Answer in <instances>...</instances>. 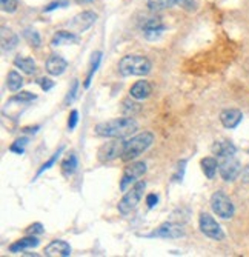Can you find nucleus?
Segmentation results:
<instances>
[{
    "instance_id": "nucleus-38",
    "label": "nucleus",
    "mask_w": 249,
    "mask_h": 257,
    "mask_svg": "<svg viewBox=\"0 0 249 257\" xmlns=\"http://www.w3.org/2000/svg\"><path fill=\"white\" fill-rule=\"evenodd\" d=\"M157 202H158V196L157 194H148V197H146V205H148V208H154L155 205H157Z\"/></svg>"
},
{
    "instance_id": "nucleus-34",
    "label": "nucleus",
    "mask_w": 249,
    "mask_h": 257,
    "mask_svg": "<svg viewBox=\"0 0 249 257\" xmlns=\"http://www.w3.org/2000/svg\"><path fill=\"white\" fill-rule=\"evenodd\" d=\"M185 165H186V160H182V162H180L178 163V165H177V173L174 174V180L175 182H182L183 180V174H185Z\"/></svg>"
},
{
    "instance_id": "nucleus-20",
    "label": "nucleus",
    "mask_w": 249,
    "mask_h": 257,
    "mask_svg": "<svg viewBox=\"0 0 249 257\" xmlns=\"http://www.w3.org/2000/svg\"><path fill=\"white\" fill-rule=\"evenodd\" d=\"M77 167H79L77 156L74 153H70L62 162V174L65 177H70V176H73L77 171Z\"/></svg>"
},
{
    "instance_id": "nucleus-13",
    "label": "nucleus",
    "mask_w": 249,
    "mask_h": 257,
    "mask_svg": "<svg viewBox=\"0 0 249 257\" xmlns=\"http://www.w3.org/2000/svg\"><path fill=\"white\" fill-rule=\"evenodd\" d=\"M43 252L48 257H68L71 255V246L65 240H53L50 245L45 246Z\"/></svg>"
},
{
    "instance_id": "nucleus-12",
    "label": "nucleus",
    "mask_w": 249,
    "mask_h": 257,
    "mask_svg": "<svg viewBox=\"0 0 249 257\" xmlns=\"http://www.w3.org/2000/svg\"><path fill=\"white\" fill-rule=\"evenodd\" d=\"M243 119V114L240 109H235V108H229V109H223L220 112V122L224 128L228 130H234L238 126V123L241 122Z\"/></svg>"
},
{
    "instance_id": "nucleus-33",
    "label": "nucleus",
    "mask_w": 249,
    "mask_h": 257,
    "mask_svg": "<svg viewBox=\"0 0 249 257\" xmlns=\"http://www.w3.org/2000/svg\"><path fill=\"white\" fill-rule=\"evenodd\" d=\"M43 231H45L43 225H42V223H39V222H36V223H33V225H30V226H28V229H27V234H30V236L43 234Z\"/></svg>"
},
{
    "instance_id": "nucleus-25",
    "label": "nucleus",
    "mask_w": 249,
    "mask_h": 257,
    "mask_svg": "<svg viewBox=\"0 0 249 257\" xmlns=\"http://www.w3.org/2000/svg\"><path fill=\"white\" fill-rule=\"evenodd\" d=\"M100 60H102V53L97 51L93 54V59H91V66H89V73L86 76V80H85V88H89V85H91V80H93V76L96 74L97 68L100 65Z\"/></svg>"
},
{
    "instance_id": "nucleus-36",
    "label": "nucleus",
    "mask_w": 249,
    "mask_h": 257,
    "mask_svg": "<svg viewBox=\"0 0 249 257\" xmlns=\"http://www.w3.org/2000/svg\"><path fill=\"white\" fill-rule=\"evenodd\" d=\"M77 122H79V112H77V109H73L70 114V119H68V128L74 130L77 126Z\"/></svg>"
},
{
    "instance_id": "nucleus-5",
    "label": "nucleus",
    "mask_w": 249,
    "mask_h": 257,
    "mask_svg": "<svg viewBox=\"0 0 249 257\" xmlns=\"http://www.w3.org/2000/svg\"><path fill=\"white\" fill-rule=\"evenodd\" d=\"M125 144H126V140H123V139H112L109 142L103 144L97 151L99 162L108 163V162L116 160L117 157H122L123 151H125Z\"/></svg>"
},
{
    "instance_id": "nucleus-19",
    "label": "nucleus",
    "mask_w": 249,
    "mask_h": 257,
    "mask_svg": "<svg viewBox=\"0 0 249 257\" xmlns=\"http://www.w3.org/2000/svg\"><path fill=\"white\" fill-rule=\"evenodd\" d=\"M0 36H2V51L4 53H10V51H13L16 46H17L19 37L10 28L2 27V33H0Z\"/></svg>"
},
{
    "instance_id": "nucleus-17",
    "label": "nucleus",
    "mask_w": 249,
    "mask_h": 257,
    "mask_svg": "<svg viewBox=\"0 0 249 257\" xmlns=\"http://www.w3.org/2000/svg\"><path fill=\"white\" fill-rule=\"evenodd\" d=\"M212 153L217 156V159H221V157H228V156H235L237 153V148L232 142L229 140H217L212 145Z\"/></svg>"
},
{
    "instance_id": "nucleus-35",
    "label": "nucleus",
    "mask_w": 249,
    "mask_h": 257,
    "mask_svg": "<svg viewBox=\"0 0 249 257\" xmlns=\"http://www.w3.org/2000/svg\"><path fill=\"white\" fill-rule=\"evenodd\" d=\"M177 4L182 7V8H185L186 11H194L197 8V2H195V0H177Z\"/></svg>"
},
{
    "instance_id": "nucleus-37",
    "label": "nucleus",
    "mask_w": 249,
    "mask_h": 257,
    "mask_svg": "<svg viewBox=\"0 0 249 257\" xmlns=\"http://www.w3.org/2000/svg\"><path fill=\"white\" fill-rule=\"evenodd\" d=\"M39 85H40V88H42L45 92L54 88V82H53L51 79H48V77H43V79H40V80H39Z\"/></svg>"
},
{
    "instance_id": "nucleus-40",
    "label": "nucleus",
    "mask_w": 249,
    "mask_h": 257,
    "mask_svg": "<svg viewBox=\"0 0 249 257\" xmlns=\"http://www.w3.org/2000/svg\"><path fill=\"white\" fill-rule=\"evenodd\" d=\"M79 2H83V4H88V2H93V0H79Z\"/></svg>"
},
{
    "instance_id": "nucleus-7",
    "label": "nucleus",
    "mask_w": 249,
    "mask_h": 257,
    "mask_svg": "<svg viewBox=\"0 0 249 257\" xmlns=\"http://www.w3.org/2000/svg\"><path fill=\"white\" fill-rule=\"evenodd\" d=\"M146 173V163L145 162H134L125 168L122 179H120V190L128 191L134 183H137Z\"/></svg>"
},
{
    "instance_id": "nucleus-2",
    "label": "nucleus",
    "mask_w": 249,
    "mask_h": 257,
    "mask_svg": "<svg viewBox=\"0 0 249 257\" xmlns=\"http://www.w3.org/2000/svg\"><path fill=\"white\" fill-rule=\"evenodd\" d=\"M151 69H152V63L146 57L137 54L125 56L119 62V73L123 77H131V76L143 77L151 73Z\"/></svg>"
},
{
    "instance_id": "nucleus-15",
    "label": "nucleus",
    "mask_w": 249,
    "mask_h": 257,
    "mask_svg": "<svg viewBox=\"0 0 249 257\" xmlns=\"http://www.w3.org/2000/svg\"><path fill=\"white\" fill-rule=\"evenodd\" d=\"M66 68H68V62L59 54H53L47 60V71L51 76H56V77L62 76L66 71Z\"/></svg>"
},
{
    "instance_id": "nucleus-16",
    "label": "nucleus",
    "mask_w": 249,
    "mask_h": 257,
    "mask_svg": "<svg viewBox=\"0 0 249 257\" xmlns=\"http://www.w3.org/2000/svg\"><path fill=\"white\" fill-rule=\"evenodd\" d=\"M80 42V36L73 31H57L51 39L53 46H63V45H77Z\"/></svg>"
},
{
    "instance_id": "nucleus-11",
    "label": "nucleus",
    "mask_w": 249,
    "mask_h": 257,
    "mask_svg": "<svg viewBox=\"0 0 249 257\" xmlns=\"http://www.w3.org/2000/svg\"><path fill=\"white\" fill-rule=\"evenodd\" d=\"M96 20H97V14L94 11H82L80 14L74 16V19L68 23V27L76 33H85L94 25Z\"/></svg>"
},
{
    "instance_id": "nucleus-9",
    "label": "nucleus",
    "mask_w": 249,
    "mask_h": 257,
    "mask_svg": "<svg viewBox=\"0 0 249 257\" xmlns=\"http://www.w3.org/2000/svg\"><path fill=\"white\" fill-rule=\"evenodd\" d=\"M218 173L224 182H232L241 174V163L235 156L218 159Z\"/></svg>"
},
{
    "instance_id": "nucleus-30",
    "label": "nucleus",
    "mask_w": 249,
    "mask_h": 257,
    "mask_svg": "<svg viewBox=\"0 0 249 257\" xmlns=\"http://www.w3.org/2000/svg\"><path fill=\"white\" fill-rule=\"evenodd\" d=\"M62 151H63V147H60V148H59V151H57V153H54V156H53V157H51V159H50V160H48L47 163H43V165H42V168H40V170L37 171V176H36V177H39V176H40V174H42L43 171L50 170V168H51V167L54 165V163H56V160L59 159V156H60V153H62Z\"/></svg>"
},
{
    "instance_id": "nucleus-21",
    "label": "nucleus",
    "mask_w": 249,
    "mask_h": 257,
    "mask_svg": "<svg viewBox=\"0 0 249 257\" xmlns=\"http://www.w3.org/2000/svg\"><path fill=\"white\" fill-rule=\"evenodd\" d=\"M200 165H201V170L203 173H205V176L208 179H214L217 171H218V160L215 157H205V159H201L200 162Z\"/></svg>"
},
{
    "instance_id": "nucleus-26",
    "label": "nucleus",
    "mask_w": 249,
    "mask_h": 257,
    "mask_svg": "<svg viewBox=\"0 0 249 257\" xmlns=\"http://www.w3.org/2000/svg\"><path fill=\"white\" fill-rule=\"evenodd\" d=\"M24 37H25V40H27L31 46H34V48H40L42 39H40V36H39V33H37L36 30H31V28L25 30V31H24Z\"/></svg>"
},
{
    "instance_id": "nucleus-3",
    "label": "nucleus",
    "mask_w": 249,
    "mask_h": 257,
    "mask_svg": "<svg viewBox=\"0 0 249 257\" xmlns=\"http://www.w3.org/2000/svg\"><path fill=\"white\" fill-rule=\"evenodd\" d=\"M152 142H154V134L149 131H143V133H139L129 137L125 144V151H123L122 159L125 162H131L134 159H137L152 145Z\"/></svg>"
},
{
    "instance_id": "nucleus-4",
    "label": "nucleus",
    "mask_w": 249,
    "mask_h": 257,
    "mask_svg": "<svg viewBox=\"0 0 249 257\" xmlns=\"http://www.w3.org/2000/svg\"><path fill=\"white\" fill-rule=\"evenodd\" d=\"M146 188V183L143 180H139L137 183H134L128 191H125V196L120 199L117 209L122 216H128L131 211H134L137 205L140 203L143 197V191Z\"/></svg>"
},
{
    "instance_id": "nucleus-31",
    "label": "nucleus",
    "mask_w": 249,
    "mask_h": 257,
    "mask_svg": "<svg viewBox=\"0 0 249 257\" xmlns=\"http://www.w3.org/2000/svg\"><path fill=\"white\" fill-rule=\"evenodd\" d=\"M2 2V10L8 14H13L17 11V7H19V2L17 0H0Z\"/></svg>"
},
{
    "instance_id": "nucleus-24",
    "label": "nucleus",
    "mask_w": 249,
    "mask_h": 257,
    "mask_svg": "<svg viewBox=\"0 0 249 257\" xmlns=\"http://www.w3.org/2000/svg\"><path fill=\"white\" fill-rule=\"evenodd\" d=\"M7 85H8V89H10V91L16 92V91H19L22 86H24V79H22V76H20L17 71H14V69H13V71L8 73Z\"/></svg>"
},
{
    "instance_id": "nucleus-1",
    "label": "nucleus",
    "mask_w": 249,
    "mask_h": 257,
    "mask_svg": "<svg viewBox=\"0 0 249 257\" xmlns=\"http://www.w3.org/2000/svg\"><path fill=\"white\" fill-rule=\"evenodd\" d=\"M139 130V123L132 117H119L96 125V134L106 139H128Z\"/></svg>"
},
{
    "instance_id": "nucleus-28",
    "label": "nucleus",
    "mask_w": 249,
    "mask_h": 257,
    "mask_svg": "<svg viewBox=\"0 0 249 257\" xmlns=\"http://www.w3.org/2000/svg\"><path fill=\"white\" fill-rule=\"evenodd\" d=\"M36 99H37V96H36V94H33V92H30V91H22V92H19V94H16V96L11 99V102L28 103V102L36 100Z\"/></svg>"
},
{
    "instance_id": "nucleus-6",
    "label": "nucleus",
    "mask_w": 249,
    "mask_h": 257,
    "mask_svg": "<svg viewBox=\"0 0 249 257\" xmlns=\"http://www.w3.org/2000/svg\"><path fill=\"white\" fill-rule=\"evenodd\" d=\"M211 208L212 211L221 219H231L235 214V208L232 200L223 191H217L211 196Z\"/></svg>"
},
{
    "instance_id": "nucleus-10",
    "label": "nucleus",
    "mask_w": 249,
    "mask_h": 257,
    "mask_svg": "<svg viewBox=\"0 0 249 257\" xmlns=\"http://www.w3.org/2000/svg\"><path fill=\"white\" fill-rule=\"evenodd\" d=\"M186 232L185 228L180 225V223H174V222H166L163 225H160L158 228H155L152 232L146 234L145 237L149 239H180V237H185Z\"/></svg>"
},
{
    "instance_id": "nucleus-14",
    "label": "nucleus",
    "mask_w": 249,
    "mask_h": 257,
    "mask_svg": "<svg viewBox=\"0 0 249 257\" xmlns=\"http://www.w3.org/2000/svg\"><path fill=\"white\" fill-rule=\"evenodd\" d=\"M151 92H152L151 83L148 80H139L131 86L129 96L135 100H145L151 96Z\"/></svg>"
},
{
    "instance_id": "nucleus-18",
    "label": "nucleus",
    "mask_w": 249,
    "mask_h": 257,
    "mask_svg": "<svg viewBox=\"0 0 249 257\" xmlns=\"http://www.w3.org/2000/svg\"><path fill=\"white\" fill-rule=\"evenodd\" d=\"M39 243H40V240H39L36 236H30V234H28V237H24V239H20V240L11 243V245H10V252H13V254L24 252V251H27V249H31V248L39 246Z\"/></svg>"
},
{
    "instance_id": "nucleus-22",
    "label": "nucleus",
    "mask_w": 249,
    "mask_h": 257,
    "mask_svg": "<svg viewBox=\"0 0 249 257\" xmlns=\"http://www.w3.org/2000/svg\"><path fill=\"white\" fill-rule=\"evenodd\" d=\"M14 66L19 68L22 73L25 74H34L36 73V62L31 57H24L19 56L14 59Z\"/></svg>"
},
{
    "instance_id": "nucleus-29",
    "label": "nucleus",
    "mask_w": 249,
    "mask_h": 257,
    "mask_svg": "<svg viewBox=\"0 0 249 257\" xmlns=\"http://www.w3.org/2000/svg\"><path fill=\"white\" fill-rule=\"evenodd\" d=\"M27 144H28V139H17L16 142L10 147V151L16 153V154H24Z\"/></svg>"
},
{
    "instance_id": "nucleus-27",
    "label": "nucleus",
    "mask_w": 249,
    "mask_h": 257,
    "mask_svg": "<svg viewBox=\"0 0 249 257\" xmlns=\"http://www.w3.org/2000/svg\"><path fill=\"white\" fill-rule=\"evenodd\" d=\"M122 109H123V114L125 115H128V117H132L134 114H137L140 111V105L132 102V100H129V99H126V100H123Z\"/></svg>"
},
{
    "instance_id": "nucleus-39",
    "label": "nucleus",
    "mask_w": 249,
    "mask_h": 257,
    "mask_svg": "<svg viewBox=\"0 0 249 257\" xmlns=\"http://www.w3.org/2000/svg\"><path fill=\"white\" fill-rule=\"evenodd\" d=\"M241 180H243L244 183H249V165L244 167V170L241 171Z\"/></svg>"
},
{
    "instance_id": "nucleus-23",
    "label": "nucleus",
    "mask_w": 249,
    "mask_h": 257,
    "mask_svg": "<svg viewBox=\"0 0 249 257\" xmlns=\"http://www.w3.org/2000/svg\"><path fill=\"white\" fill-rule=\"evenodd\" d=\"M177 4V0H148V8L152 13H160L168 8H172Z\"/></svg>"
},
{
    "instance_id": "nucleus-8",
    "label": "nucleus",
    "mask_w": 249,
    "mask_h": 257,
    "mask_svg": "<svg viewBox=\"0 0 249 257\" xmlns=\"http://www.w3.org/2000/svg\"><path fill=\"white\" fill-rule=\"evenodd\" d=\"M198 228H200V231L203 232V234H205L206 237H209V239H212V240H217V242L224 240V232H223L221 226L208 213H201L200 214V217H198Z\"/></svg>"
},
{
    "instance_id": "nucleus-32",
    "label": "nucleus",
    "mask_w": 249,
    "mask_h": 257,
    "mask_svg": "<svg viewBox=\"0 0 249 257\" xmlns=\"http://www.w3.org/2000/svg\"><path fill=\"white\" fill-rule=\"evenodd\" d=\"M77 91H79V82H77V80H74V82H73V85H71L70 92H68L66 97H65V105H70V103L77 97Z\"/></svg>"
}]
</instances>
